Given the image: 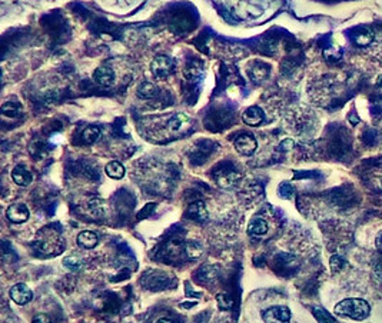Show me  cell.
<instances>
[{
  "label": "cell",
  "instance_id": "obj_19",
  "mask_svg": "<svg viewBox=\"0 0 382 323\" xmlns=\"http://www.w3.org/2000/svg\"><path fill=\"white\" fill-rule=\"evenodd\" d=\"M155 95H156V87L153 83L144 82V83H141V86L137 87V96L141 99H151Z\"/></svg>",
  "mask_w": 382,
  "mask_h": 323
},
{
  "label": "cell",
  "instance_id": "obj_3",
  "mask_svg": "<svg viewBox=\"0 0 382 323\" xmlns=\"http://www.w3.org/2000/svg\"><path fill=\"white\" fill-rule=\"evenodd\" d=\"M240 181V172L233 166H222L215 173V182L221 188H232Z\"/></svg>",
  "mask_w": 382,
  "mask_h": 323
},
{
  "label": "cell",
  "instance_id": "obj_17",
  "mask_svg": "<svg viewBox=\"0 0 382 323\" xmlns=\"http://www.w3.org/2000/svg\"><path fill=\"white\" fill-rule=\"evenodd\" d=\"M185 252L188 255V258L189 259H199L200 256H202V253H203V246L198 242H188V243L185 244Z\"/></svg>",
  "mask_w": 382,
  "mask_h": 323
},
{
  "label": "cell",
  "instance_id": "obj_27",
  "mask_svg": "<svg viewBox=\"0 0 382 323\" xmlns=\"http://www.w3.org/2000/svg\"><path fill=\"white\" fill-rule=\"evenodd\" d=\"M33 323H52V320H50V317L48 315H38L34 316Z\"/></svg>",
  "mask_w": 382,
  "mask_h": 323
},
{
  "label": "cell",
  "instance_id": "obj_23",
  "mask_svg": "<svg viewBox=\"0 0 382 323\" xmlns=\"http://www.w3.org/2000/svg\"><path fill=\"white\" fill-rule=\"evenodd\" d=\"M216 302H218V306L221 307L222 310H228V309H231L233 306V300L229 295H226V293H219L218 296H216Z\"/></svg>",
  "mask_w": 382,
  "mask_h": 323
},
{
  "label": "cell",
  "instance_id": "obj_6",
  "mask_svg": "<svg viewBox=\"0 0 382 323\" xmlns=\"http://www.w3.org/2000/svg\"><path fill=\"white\" fill-rule=\"evenodd\" d=\"M256 148H258V142H256V139H255L252 134H239L238 137H236V140H235V149H236L238 153L244 155V156L254 155Z\"/></svg>",
  "mask_w": 382,
  "mask_h": 323
},
{
  "label": "cell",
  "instance_id": "obj_14",
  "mask_svg": "<svg viewBox=\"0 0 382 323\" xmlns=\"http://www.w3.org/2000/svg\"><path fill=\"white\" fill-rule=\"evenodd\" d=\"M76 240H78V243L82 247L93 249L96 244H97V235H96L95 232H92V230H83V232H80L79 235H78Z\"/></svg>",
  "mask_w": 382,
  "mask_h": 323
},
{
  "label": "cell",
  "instance_id": "obj_22",
  "mask_svg": "<svg viewBox=\"0 0 382 323\" xmlns=\"http://www.w3.org/2000/svg\"><path fill=\"white\" fill-rule=\"evenodd\" d=\"M372 40H374V33H372V30H366V29H362L355 36V42L359 46H368Z\"/></svg>",
  "mask_w": 382,
  "mask_h": 323
},
{
  "label": "cell",
  "instance_id": "obj_16",
  "mask_svg": "<svg viewBox=\"0 0 382 323\" xmlns=\"http://www.w3.org/2000/svg\"><path fill=\"white\" fill-rule=\"evenodd\" d=\"M188 122H189V118H188L186 115H183V113H178V115L172 116V118L167 120L166 126L169 130L178 132V130H181L185 125H188Z\"/></svg>",
  "mask_w": 382,
  "mask_h": 323
},
{
  "label": "cell",
  "instance_id": "obj_26",
  "mask_svg": "<svg viewBox=\"0 0 382 323\" xmlns=\"http://www.w3.org/2000/svg\"><path fill=\"white\" fill-rule=\"evenodd\" d=\"M342 265L343 260L341 256H338V255L332 256V259H331V269H332V272H338L339 269L342 268Z\"/></svg>",
  "mask_w": 382,
  "mask_h": 323
},
{
  "label": "cell",
  "instance_id": "obj_4",
  "mask_svg": "<svg viewBox=\"0 0 382 323\" xmlns=\"http://www.w3.org/2000/svg\"><path fill=\"white\" fill-rule=\"evenodd\" d=\"M291 310L287 306H272L263 312L265 323H289Z\"/></svg>",
  "mask_w": 382,
  "mask_h": 323
},
{
  "label": "cell",
  "instance_id": "obj_5",
  "mask_svg": "<svg viewBox=\"0 0 382 323\" xmlns=\"http://www.w3.org/2000/svg\"><path fill=\"white\" fill-rule=\"evenodd\" d=\"M9 296H10V299L13 300L16 305H20V306L29 303V302L33 299L32 291L29 289L27 284L24 283L13 284V286L10 288V291H9Z\"/></svg>",
  "mask_w": 382,
  "mask_h": 323
},
{
  "label": "cell",
  "instance_id": "obj_11",
  "mask_svg": "<svg viewBox=\"0 0 382 323\" xmlns=\"http://www.w3.org/2000/svg\"><path fill=\"white\" fill-rule=\"evenodd\" d=\"M188 216L193 219V221L203 222L207 219V209L206 205L202 202V200H198V202H193L188 207Z\"/></svg>",
  "mask_w": 382,
  "mask_h": 323
},
{
  "label": "cell",
  "instance_id": "obj_10",
  "mask_svg": "<svg viewBox=\"0 0 382 323\" xmlns=\"http://www.w3.org/2000/svg\"><path fill=\"white\" fill-rule=\"evenodd\" d=\"M12 179L19 186H29L33 182V174L22 165H17L12 170Z\"/></svg>",
  "mask_w": 382,
  "mask_h": 323
},
{
  "label": "cell",
  "instance_id": "obj_12",
  "mask_svg": "<svg viewBox=\"0 0 382 323\" xmlns=\"http://www.w3.org/2000/svg\"><path fill=\"white\" fill-rule=\"evenodd\" d=\"M269 70H271V67H269V64L266 63H254V66L249 69V78L251 80H254L256 83H259V82H262L268 78V75H269Z\"/></svg>",
  "mask_w": 382,
  "mask_h": 323
},
{
  "label": "cell",
  "instance_id": "obj_29",
  "mask_svg": "<svg viewBox=\"0 0 382 323\" xmlns=\"http://www.w3.org/2000/svg\"><path fill=\"white\" fill-rule=\"evenodd\" d=\"M378 244H379V246L382 247V233L379 235V236H378Z\"/></svg>",
  "mask_w": 382,
  "mask_h": 323
},
{
  "label": "cell",
  "instance_id": "obj_8",
  "mask_svg": "<svg viewBox=\"0 0 382 323\" xmlns=\"http://www.w3.org/2000/svg\"><path fill=\"white\" fill-rule=\"evenodd\" d=\"M93 80L99 86L111 87L115 82V71L109 66H99L93 71Z\"/></svg>",
  "mask_w": 382,
  "mask_h": 323
},
{
  "label": "cell",
  "instance_id": "obj_24",
  "mask_svg": "<svg viewBox=\"0 0 382 323\" xmlns=\"http://www.w3.org/2000/svg\"><path fill=\"white\" fill-rule=\"evenodd\" d=\"M200 71H202V66H200L199 62H193V63H191L186 67V70H185V78H186V79H195L196 76H199Z\"/></svg>",
  "mask_w": 382,
  "mask_h": 323
},
{
  "label": "cell",
  "instance_id": "obj_25",
  "mask_svg": "<svg viewBox=\"0 0 382 323\" xmlns=\"http://www.w3.org/2000/svg\"><path fill=\"white\" fill-rule=\"evenodd\" d=\"M314 315H315V317H317V320H318L319 323H334L332 316L329 315L328 312H325V310L319 309V307H315V309H314Z\"/></svg>",
  "mask_w": 382,
  "mask_h": 323
},
{
  "label": "cell",
  "instance_id": "obj_18",
  "mask_svg": "<svg viewBox=\"0 0 382 323\" xmlns=\"http://www.w3.org/2000/svg\"><path fill=\"white\" fill-rule=\"evenodd\" d=\"M63 266L66 269H69L71 272H79L80 269L83 268V260L80 259L79 256H66L63 258Z\"/></svg>",
  "mask_w": 382,
  "mask_h": 323
},
{
  "label": "cell",
  "instance_id": "obj_21",
  "mask_svg": "<svg viewBox=\"0 0 382 323\" xmlns=\"http://www.w3.org/2000/svg\"><path fill=\"white\" fill-rule=\"evenodd\" d=\"M20 113V104L15 102H6L2 106V115L8 118H15Z\"/></svg>",
  "mask_w": 382,
  "mask_h": 323
},
{
  "label": "cell",
  "instance_id": "obj_15",
  "mask_svg": "<svg viewBox=\"0 0 382 323\" xmlns=\"http://www.w3.org/2000/svg\"><path fill=\"white\" fill-rule=\"evenodd\" d=\"M105 172H106V174H108L111 179L119 181V179H122V177L125 176V167H123V165H122L120 162H118V160H112V162H109V163L106 165Z\"/></svg>",
  "mask_w": 382,
  "mask_h": 323
},
{
  "label": "cell",
  "instance_id": "obj_20",
  "mask_svg": "<svg viewBox=\"0 0 382 323\" xmlns=\"http://www.w3.org/2000/svg\"><path fill=\"white\" fill-rule=\"evenodd\" d=\"M99 136H100V129L97 126H89L82 132V137L85 143H93L99 139Z\"/></svg>",
  "mask_w": 382,
  "mask_h": 323
},
{
  "label": "cell",
  "instance_id": "obj_1",
  "mask_svg": "<svg viewBox=\"0 0 382 323\" xmlns=\"http://www.w3.org/2000/svg\"><path fill=\"white\" fill-rule=\"evenodd\" d=\"M335 315L348 316L354 320H364L369 315V305L365 300L351 298V299L341 300L334 309Z\"/></svg>",
  "mask_w": 382,
  "mask_h": 323
},
{
  "label": "cell",
  "instance_id": "obj_9",
  "mask_svg": "<svg viewBox=\"0 0 382 323\" xmlns=\"http://www.w3.org/2000/svg\"><path fill=\"white\" fill-rule=\"evenodd\" d=\"M263 118H265V113L259 106H251L242 115V120L248 126H259L263 122Z\"/></svg>",
  "mask_w": 382,
  "mask_h": 323
},
{
  "label": "cell",
  "instance_id": "obj_28",
  "mask_svg": "<svg viewBox=\"0 0 382 323\" xmlns=\"http://www.w3.org/2000/svg\"><path fill=\"white\" fill-rule=\"evenodd\" d=\"M156 323H173V320H170V319H167V317H160L156 320Z\"/></svg>",
  "mask_w": 382,
  "mask_h": 323
},
{
  "label": "cell",
  "instance_id": "obj_13",
  "mask_svg": "<svg viewBox=\"0 0 382 323\" xmlns=\"http://www.w3.org/2000/svg\"><path fill=\"white\" fill-rule=\"evenodd\" d=\"M248 232L252 236H265L268 233V223L262 218H255L248 225Z\"/></svg>",
  "mask_w": 382,
  "mask_h": 323
},
{
  "label": "cell",
  "instance_id": "obj_7",
  "mask_svg": "<svg viewBox=\"0 0 382 323\" xmlns=\"http://www.w3.org/2000/svg\"><path fill=\"white\" fill-rule=\"evenodd\" d=\"M6 216L12 223H23L29 219L30 213H29L27 206L23 203H13L8 207Z\"/></svg>",
  "mask_w": 382,
  "mask_h": 323
},
{
  "label": "cell",
  "instance_id": "obj_2",
  "mask_svg": "<svg viewBox=\"0 0 382 323\" xmlns=\"http://www.w3.org/2000/svg\"><path fill=\"white\" fill-rule=\"evenodd\" d=\"M175 69V62L169 56L159 55L156 56L151 63V70L155 78L158 79H165L167 78Z\"/></svg>",
  "mask_w": 382,
  "mask_h": 323
}]
</instances>
